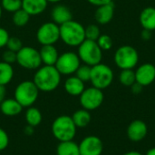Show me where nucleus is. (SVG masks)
<instances>
[{
  "label": "nucleus",
  "mask_w": 155,
  "mask_h": 155,
  "mask_svg": "<svg viewBox=\"0 0 155 155\" xmlns=\"http://www.w3.org/2000/svg\"><path fill=\"white\" fill-rule=\"evenodd\" d=\"M61 78L62 75L54 65H41L36 69L33 82L39 91L49 93L59 86Z\"/></svg>",
  "instance_id": "f257e3e1"
},
{
  "label": "nucleus",
  "mask_w": 155,
  "mask_h": 155,
  "mask_svg": "<svg viewBox=\"0 0 155 155\" xmlns=\"http://www.w3.org/2000/svg\"><path fill=\"white\" fill-rule=\"evenodd\" d=\"M60 40L70 47H78L85 40V27L77 21L70 20L59 25Z\"/></svg>",
  "instance_id": "f03ea898"
},
{
  "label": "nucleus",
  "mask_w": 155,
  "mask_h": 155,
  "mask_svg": "<svg viewBox=\"0 0 155 155\" xmlns=\"http://www.w3.org/2000/svg\"><path fill=\"white\" fill-rule=\"evenodd\" d=\"M77 127L71 116L61 115L54 119L52 124V133L59 142L72 141L75 137Z\"/></svg>",
  "instance_id": "7ed1b4c3"
},
{
  "label": "nucleus",
  "mask_w": 155,
  "mask_h": 155,
  "mask_svg": "<svg viewBox=\"0 0 155 155\" xmlns=\"http://www.w3.org/2000/svg\"><path fill=\"white\" fill-rule=\"evenodd\" d=\"M77 54L81 62L91 67L100 64L103 59V51L96 41L88 39H85L78 46Z\"/></svg>",
  "instance_id": "20e7f679"
},
{
  "label": "nucleus",
  "mask_w": 155,
  "mask_h": 155,
  "mask_svg": "<svg viewBox=\"0 0 155 155\" xmlns=\"http://www.w3.org/2000/svg\"><path fill=\"white\" fill-rule=\"evenodd\" d=\"M39 90L33 81H23L17 84L15 89V99L22 105V107H30L37 100Z\"/></svg>",
  "instance_id": "39448f33"
},
{
  "label": "nucleus",
  "mask_w": 155,
  "mask_h": 155,
  "mask_svg": "<svg viewBox=\"0 0 155 155\" xmlns=\"http://www.w3.org/2000/svg\"><path fill=\"white\" fill-rule=\"evenodd\" d=\"M114 60L115 65L121 70L134 69L138 64L139 54L134 46L122 45L115 51Z\"/></svg>",
  "instance_id": "423d86ee"
},
{
  "label": "nucleus",
  "mask_w": 155,
  "mask_h": 155,
  "mask_svg": "<svg viewBox=\"0 0 155 155\" xmlns=\"http://www.w3.org/2000/svg\"><path fill=\"white\" fill-rule=\"evenodd\" d=\"M114 71L105 64H98L92 66L90 82L94 87L100 90L108 88L114 81Z\"/></svg>",
  "instance_id": "0eeeda50"
},
{
  "label": "nucleus",
  "mask_w": 155,
  "mask_h": 155,
  "mask_svg": "<svg viewBox=\"0 0 155 155\" xmlns=\"http://www.w3.org/2000/svg\"><path fill=\"white\" fill-rule=\"evenodd\" d=\"M16 63L27 70L38 69L42 65L39 51L32 46H23L16 53Z\"/></svg>",
  "instance_id": "6e6552de"
},
{
  "label": "nucleus",
  "mask_w": 155,
  "mask_h": 155,
  "mask_svg": "<svg viewBox=\"0 0 155 155\" xmlns=\"http://www.w3.org/2000/svg\"><path fill=\"white\" fill-rule=\"evenodd\" d=\"M81 65V60L74 52H64L59 54V57L54 64L55 68L61 75H73L75 74L78 67Z\"/></svg>",
  "instance_id": "1a4fd4ad"
},
{
  "label": "nucleus",
  "mask_w": 155,
  "mask_h": 155,
  "mask_svg": "<svg viewBox=\"0 0 155 155\" xmlns=\"http://www.w3.org/2000/svg\"><path fill=\"white\" fill-rule=\"evenodd\" d=\"M35 35L41 45H54L60 40L59 25L53 21L45 22L39 26Z\"/></svg>",
  "instance_id": "9d476101"
},
{
  "label": "nucleus",
  "mask_w": 155,
  "mask_h": 155,
  "mask_svg": "<svg viewBox=\"0 0 155 155\" xmlns=\"http://www.w3.org/2000/svg\"><path fill=\"white\" fill-rule=\"evenodd\" d=\"M104 99L103 90L96 87H88L84 90L80 95V104L87 111H94L99 108Z\"/></svg>",
  "instance_id": "9b49d317"
},
{
  "label": "nucleus",
  "mask_w": 155,
  "mask_h": 155,
  "mask_svg": "<svg viewBox=\"0 0 155 155\" xmlns=\"http://www.w3.org/2000/svg\"><path fill=\"white\" fill-rule=\"evenodd\" d=\"M104 150L102 140L94 135L84 138L79 143L80 155H101Z\"/></svg>",
  "instance_id": "f8f14e48"
},
{
  "label": "nucleus",
  "mask_w": 155,
  "mask_h": 155,
  "mask_svg": "<svg viewBox=\"0 0 155 155\" xmlns=\"http://www.w3.org/2000/svg\"><path fill=\"white\" fill-rule=\"evenodd\" d=\"M134 72L136 82L143 87L152 84L155 81V65L151 63L141 64Z\"/></svg>",
  "instance_id": "ddd939ff"
},
{
  "label": "nucleus",
  "mask_w": 155,
  "mask_h": 155,
  "mask_svg": "<svg viewBox=\"0 0 155 155\" xmlns=\"http://www.w3.org/2000/svg\"><path fill=\"white\" fill-rule=\"evenodd\" d=\"M126 133L130 141L139 143L146 137L148 134V127L143 121L134 120L127 127Z\"/></svg>",
  "instance_id": "4468645a"
},
{
  "label": "nucleus",
  "mask_w": 155,
  "mask_h": 155,
  "mask_svg": "<svg viewBox=\"0 0 155 155\" xmlns=\"http://www.w3.org/2000/svg\"><path fill=\"white\" fill-rule=\"evenodd\" d=\"M51 18L54 23L58 25L64 24L73 19V15L68 6L58 4L54 5L51 11Z\"/></svg>",
  "instance_id": "2eb2a0df"
},
{
  "label": "nucleus",
  "mask_w": 155,
  "mask_h": 155,
  "mask_svg": "<svg viewBox=\"0 0 155 155\" xmlns=\"http://www.w3.org/2000/svg\"><path fill=\"white\" fill-rule=\"evenodd\" d=\"M114 15V5L112 2L98 6L94 13V19L99 25H107L113 20Z\"/></svg>",
  "instance_id": "dca6fc26"
},
{
  "label": "nucleus",
  "mask_w": 155,
  "mask_h": 155,
  "mask_svg": "<svg viewBox=\"0 0 155 155\" xmlns=\"http://www.w3.org/2000/svg\"><path fill=\"white\" fill-rule=\"evenodd\" d=\"M47 5V0H22V8L26 11L30 16L41 15L46 10Z\"/></svg>",
  "instance_id": "f3484780"
},
{
  "label": "nucleus",
  "mask_w": 155,
  "mask_h": 155,
  "mask_svg": "<svg viewBox=\"0 0 155 155\" xmlns=\"http://www.w3.org/2000/svg\"><path fill=\"white\" fill-rule=\"evenodd\" d=\"M65 92L72 96H80L85 89L84 83L75 75H70L64 84Z\"/></svg>",
  "instance_id": "a211bd4d"
},
{
  "label": "nucleus",
  "mask_w": 155,
  "mask_h": 155,
  "mask_svg": "<svg viewBox=\"0 0 155 155\" xmlns=\"http://www.w3.org/2000/svg\"><path fill=\"white\" fill-rule=\"evenodd\" d=\"M42 64L44 65H54L58 57L59 53L54 45H42L39 50Z\"/></svg>",
  "instance_id": "6ab92c4d"
},
{
  "label": "nucleus",
  "mask_w": 155,
  "mask_h": 155,
  "mask_svg": "<svg viewBox=\"0 0 155 155\" xmlns=\"http://www.w3.org/2000/svg\"><path fill=\"white\" fill-rule=\"evenodd\" d=\"M139 22L143 29L149 31L155 30V7L147 6L142 10L139 16Z\"/></svg>",
  "instance_id": "aec40b11"
},
{
  "label": "nucleus",
  "mask_w": 155,
  "mask_h": 155,
  "mask_svg": "<svg viewBox=\"0 0 155 155\" xmlns=\"http://www.w3.org/2000/svg\"><path fill=\"white\" fill-rule=\"evenodd\" d=\"M22 105L15 98L5 99L0 104V110L4 115L6 116H15L22 112Z\"/></svg>",
  "instance_id": "412c9836"
},
{
  "label": "nucleus",
  "mask_w": 155,
  "mask_h": 155,
  "mask_svg": "<svg viewBox=\"0 0 155 155\" xmlns=\"http://www.w3.org/2000/svg\"><path fill=\"white\" fill-rule=\"evenodd\" d=\"M57 155H80L79 144L72 141L60 142L56 147Z\"/></svg>",
  "instance_id": "4be33fe9"
},
{
  "label": "nucleus",
  "mask_w": 155,
  "mask_h": 155,
  "mask_svg": "<svg viewBox=\"0 0 155 155\" xmlns=\"http://www.w3.org/2000/svg\"><path fill=\"white\" fill-rule=\"evenodd\" d=\"M72 119L77 128H84L91 123L92 116L90 111H87L83 108L75 111L72 116Z\"/></svg>",
  "instance_id": "5701e85b"
},
{
  "label": "nucleus",
  "mask_w": 155,
  "mask_h": 155,
  "mask_svg": "<svg viewBox=\"0 0 155 155\" xmlns=\"http://www.w3.org/2000/svg\"><path fill=\"white\" fill-rule=\"evenodd\" d=\"M15 72L12 64L4 61L0 62V85H7L13 80Z\"/></svg>",
  "instance_id": "b1692460"
},
{
  "label": "nucleus",
  "mask_w": 155,
  "mask_h": 155,
  "mask_svg": "<svg viewBox=\"0 0 155 155\" xmlns=\"http://www.w3.org/2000/svg\"><path fill=\"white\" fill-rule=\"evenodd\" d=\"M25 121L27 124L33 127H36L37 125H39L43 119L40 110L32 106L28 107V109L25 112Z\"/></svg>",
  "instance_id": "393cba45"
},
{
  "label": "nucleus",
  "mask_w": 155,
  "mask_h": 155,
  "mask_svg": "<svg viewBox=\"0 0 155 155\" xmlns=\"http://www.w3.org/2000/svg\"><path fill=\"white\" fill-rule=\"evenodd\" d=\"M29 20H30V15L26 11H25L23 8L13 13L12 22L15 26L23 27L28 24Z\"/></svg>",
  "instance_id": "a878e982"
},
{
  "label": "nucleus",
  "mask_w": 155,
  "mask_h": 155,
  "mask_svg": "<svg viewBox=\"0 0 155 155\" xmlns=\"http://www.w3.org/2000/svg\"><path fill=\"white\" fill-rule=\"evenodd\" d=\"M119 81L120 83L127 87H131L135 82V72L134 69H124L122 70L119 74Z\"/></svg>",
  "instance_id": "bb28decb"
},
{
  "label": "nucleus",
  "mask_w": 155,
  "mask_h": 155,
  "mask_svg": "<svg viewBox=\"0 0 155 155\" xmlns=\"http://www.w3.org/2000/svg\"><path fill=\"white\" fill-rule=\"evenodd\" d=\"M0 5L3 10L9 13H15L22 8V0H1Z\"/></svg>",
  "instance_id": "cd10ccee"
},
{
  "label": "nucleus",
  "mask_w": 155,
  "mask_h": 155,
  "mask_svg": "<svg viewBox=\"0 0 155 155\" xmlns=\"http://www.w3.org/2000/svg\"><path fill=\"white\" fill-rule=\"evenodd\" d=\"M91 70L92 67L87 64H81L75 72V76H77L84 83L90 82L91 79Z\"/></svg>",
  "instance_id": "c85d7f7f"
},
{
  "label": "nucleus",
  "mask_w": 155,
  "mask_h": 155,
  "mask_svg": "<svg viewBox=\"0 0 155 155\" xmlns=\"http://www.w3.org/2000/svg\"><path fill=\"white\" fill-rule=\"evenodd\" d=\"M100 35H101V32L97 25L92 24L85 27V39L96 41Z\"/></svg>",
  "instance_id": "c756f323"
},
{
  "label": "nucleus",
  "mask_w": 155,
  "mask_h": 155,
  "mask_svg": "<svg viewBox=\"0 0 155 155\" xmlns=\"http://www.w3.org/2000/svg\"><path fill=\"white\" fill-rule=\"evenodd\" d=\"M96 43L102 51H109L113 47V39L108 35H101L96 40Z\"/></svg>",
  "instance_id": "7c9ffc66"
},
{
  "label": "nucleus",
  "mask_w": 155,
  "mask_h": 155,
  "mask_svg": "<svg viewBox=\"0 0 155 155\" xmlns=\"http://www.w3.org/2000/svg\"><path fill=\"white\" fill-rule=\"evenodd\" d=\"M6 47H7L8 50L13 51L15 53H17L23 47V43H22V41L18 37H16V36H10L8 41H7Z\"/></svg>",
  "instance_id": "2f4dec72"
},
{
  "label": "nucleus",
  "mask_w": 155,
  "mask_h": 155,
  "mask_svg": "<svg viewBox=\"0 0 155 155\" xmlns=\"http://www.w3.org/2000/svg\"><path fill=\"white\" fill-rule=\"evenodd\" d=\"M2 58H3L4 62L10 64H13L16 63V53L7 49L6 51H5L3 53Z\"/></svg>",
  "instance_id": "473e14b6"
},
{
  "label": "nucleus",
  "mask_w": 155,
  "mask_h": 155,
  "mask_svg": "<svg viewBox=\"0 0 155 155\" xmlns=\"http://www.w3.org/2000/svg\"><path fill=\"white\" fill-rule=\"evenodd\" d=\"M8 144H9L8 134L4 129L0 128V152L5 150L7 148Z\"/></svg>",
  "instance_id": "72a5a7b5"
},
{
  "label": "nucleus",
  "mask_w": 155,
  "mask_h": 155,
  "mask_svg": "<svg viewBox=\"0 0 155 155\" xmlns=\"http://www.w3.org/2000/svg\"><path fill=\"white\" fill-rule=\"evenodd\" d=\"M9 37H10V35H9V33L7 32V30L2 26H0V48L6 46Z\"/></svg>",
  "instance_id": "f704fd0d"
},
{
  "label": "nucleus",
  "mask_w": 155,
  "mask_h": 155,
  "mask_svg": "<svg viewBox=\"0 0 155 155\" xmlns=\"http://www.w3.org/2000/svg\"><path fill=\"white\" fill-rule=\"evenodd\" d=\"M143 86L142 84H140L139 83L135 82L132 86H131V91L133 94H139L143 92Z\"/></svg>",
  "instance_id": "c9c22d12"
},
{
  "label": "nucleus",
  "mask_w": 155,
  "mask_h": 155,
  "mask_svg": "<svg viewBox=\"0 0 155 155\" xmlns=\"http://www.w3.org/2000/svg\"><path fill=\"white\" fill-rule=\"evenodd\" d=\"M86 1H87L89 4H91V5H95V6H97V7L113 2V0H86Z\"/></svg>",
  "instance_id": "e433bc0d"
},
{
  "label": "nucleus",
  "mask_w": 155,
  "mask_h": 155,
  "mask_svg": "<svg viewBox=\"0 0 155 155\" xmlns=\"http://www.w3.org/2000/svg\"><path fill=\"white\" fill-rule=\"evenodd\" d=\"M141 37L142 39L145 40V41H148L152 38V31H149V30H146V29H143L142 33H141Z\"/></svg>",
  "instance_id": "4c0bfd02"
},
{
  "label": "nucleus",
  "mask_w": 155,
  "mask_h": 155,
  "mask_svg": "<svg viewBox=\"0 0 155 155\" xmlns=\"http://www.w3.org/2000/svg\"><path fill=\"white\" fill-rule=\"evenodd\" d=\"M5 94H6V90L5 86L0 85V104L5 99Z\"/></svg>",
  "instance_id": "58836bf2"
},
{
  "label": "nucleus",
  "mask_w": 155,
  "mask_h": 155,
  "mask_svg": "<svg viewBox=\"0 0 155 155\" xmlns=\"http://www.w3.org/2000/svg\"><path fill=\"white\" fill-rule=\"evenodd\" d=\"M25 134H27V135H32V134H34V127L27 124V126H26L25 129Z\"/></svg>",
  "instance_id": "ea45409f"
},
{
  "label": "nucleus",
  "mask_w": 155,
  "mask_h": 155,
  "mask_svg": "<svg viewBox=\"0 0 155 155\" xmlns=\"http://www.w3.org/2000/svg\"><path fill=\"white\" fill-rule=\"evenodd\" d=\"M124 155H143V154H142L141 153L136 152V151H130V152L125 153Z\"/></svg>",
  "instance_id": "a19ab883"
},
{
  "label": "nucleus",
  "mask_w": 155,
  "mask_h": 155,
  "mask_svg": "<svg viewBox=\"0 0 155 155\" xmlns=\"http://www.w3.org/2000/svg\"><path fill=\"white\" fill-rule=\"evenodd\" d=\"M145 155H155V147L151 148V149L146 153V154Z\"/></svg>",
  "instance_id": "79ce46f5"
},
{
  "label": "nucleus",
  "mask_w": 155,
  "mask_h": 155,
  "mask_svg": "<svg viewBox=\"0 0 155 155\" xmlns=\"http://www.w3.org/2000/svg\"><path fill=\"white\" fill-rule=\"evenodd\" d=\"M61 1H63V0H47L48 3H52V4H58Z\"/></svg>",
  "instance_id": "37998d69"
},
{
  "label": "nucleus",
  "mask_w": 155,
  "mask_h": 155,
  "mask_svg": "<svg viewBox=\"0 0 155 155\" xmlns=\"http://www.w3.org/2000/svg\"><path fill=\"white\" fill-rule=\"evenodd\" d=\"M2 15H3V8H2V6L0 5V19L2 18Z\"/></svg>",
  "instance_id": "c03bdc74"
}]
</instances>
